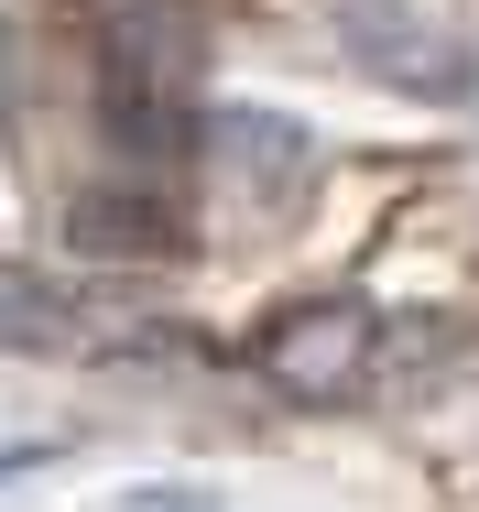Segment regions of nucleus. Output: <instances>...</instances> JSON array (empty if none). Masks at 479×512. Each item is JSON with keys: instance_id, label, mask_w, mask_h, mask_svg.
I'll return each mask as SVG.
<instances>
[{"instance_id": "nucleus-3", "label": "nucleus", "mask_w": 479, "mask_h": 512, "mask_svg": "<svg viewBox=\"0 0 479 512\" xmlns=\"http://www.w3.org/2000/svg\"><path fill=\"white\" fill-rule=\"evenodd\" d=\"M218 153H229V175H273V186L305 175V131L284 109H218Z\"/></svg>"}, {"instance_id": "nucleus-4", "label": "nucleus", "mask_w": 479, "mask_h": 512, "mask_svg": "<svg viewBox=\"0 0 479 512\" xmlns=\"http://www.w3.org/2000/svg\"><path fill=\"white\" fill-rule=\"evenodd\" d=\"M131 207L142 197H77V218H66L77 251H164L175 240V218H131Z\"/></svg>"}, {"instance_id": "nucleus-6", "label": "nucleus", "mask_w": 479, "mask_h": 512, "mask_svg": "<svg viewBox=\"0 0 479 512\" xmlns=\"http://www.w3.org/2000/svg\"><path fill=\"white\" fill-rule=\"evenodd\" d=\"M120 512H218V491H186V480H153V491H131Z\"/></svg>"}, {"instance_id": "nucleus-1", "label": "nucleus", "mask_w": 479, "mask_h": 512, "mask_svg": "<svg viewBox=\"0 0 479 512\" xmlns=\"http://www.w3.org/2000/svg\"><path fill=\"white\" fill-rule=\"evenodd\" d=\"M360 360H371V316L349 306V295L284 306L273 327H262V371H273L284 393H349V382H360Z\"/></svg>"}, {"instance_id": "nucleus-5", "label": "nucleus", "mask_w": 479, "mask_h": 512, "mask_svg": "<svg viewBox=\"0 0 479 512\" xmlns=\"http://www.w3.org/2000/svg\"><path fill=\"white\" fill-rule=\"evenodd\" d=\"M0 338H11V349H55V338H66V306H44V284L11 273V262H0Z\"/></svg>"}, {"instance_id": "nucleus-2", "label": "nucleus", "mask_w": 479, "mask_h": 512, "mask_svg": "<svg viewBox=\"0 0 479 512\" xmlns=\"http://www.w3.org/2000/svg\"><path fill=\"white\" fill-rule=\"evenodd\" d=\"M349 44H360L382 77H403L414 99H436V88L458 99V88H469V66H458V55H436V44H403V11H360V22H349Z\"/></svg>"}]
</instances>
